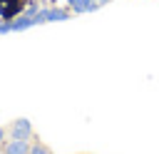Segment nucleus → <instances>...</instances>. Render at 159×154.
<instances>
[{"label": "nucleus", "instance_id": "8", "mask_svg": "<svg viewBox=\"0 0 159 154\" xmlns=\"http://www.w3.org/2000/svg\"><path fill=\"white\" fill-rule=\"evenodd\" d=\"M2 137H5V132H2V129H0V142H2Z\"/></svg>", "mask_w": 159, "mask_h": 154}, {"label": "nucleus", "instance_id": "7", "mask_svg": "<svg viewBox=\"0 0 159 154\" xmlns=\"http://www.w3.org/2000/svg\"><path fill=\"white\" fill-rule=\"evenodd\" d=\"M5 32H12V22H5V20H0V35H5Z\"/></svg>", "mask_w": 159, "mask_h": 154}, {"label": "nucleus", "instance_id": "5", "mask_svg": "<svg viewBox=\"0 0 159 154\" xmlns=\"http://www.w3.org/2000/svg\"><path fill=\"white\" fill-rule=\"evenodd\" d=\"M67 2H70V7L75 12H89V2L87 0H67Z\"/></svg>", "mask_w": 159, "mask_h": 154}, {"label": "nucleus", "instance_id": "6", "mask_svg": "<svg viewBox=\"0 0 159 154\" xmlns=\"http://www.w3.org/2000/svg\"><path fill=\"white\" fill-rule=\"evenodd\" d=\"M30 154H50V149L45 144H35V147H30Z\"/></svg>", "mask_w": 159, "mask_h": 154}, {"label": "nucleus", "instance_id": "3", "mask_svg": "<svg viewBox=\"0 0 159 154\" xmlns=\"http://www.w3.org/2000/svg\"><path fill=\"white\" fill-rule=\"evenodd\" d=\"M32 25H40L37 12H25V15H20V17H15V20H12V32L27 30V27H32Z\"/></svg>", "mask_w": 159, "mask_h": 154}, {"label": "nucleus", "instance_id": "2", "mask_svg": "<svg viewBox=\"0 0 159 154\" xmlns=\"http://www.w3.org/2000/svg\"><path fill=\"white\" fill-rule=\"evenodd\" d=\"M67 17H70V12H65V10H60V7H50V10H40V12H37L40 25H42V22H57V20H67Z\"/></svg>", "mask_w": 159, "mask_h": 154}, {"label": "nucleus", "instance_id": "4", "mask_svg": "<svg viewBox=\"0 0 159 154\" xmlns=\"http://www.w3.org/2000/svg\"><path fill=\"white\" fill-rule=\"evenodd\" d=\"M2 154H30V144H27V139H12L5 144Z\"/></svg>", "mask_w": 159, "mask_h": 154}, {"label": "nucleus", "instance_id": "1", "mask_svg": "<svg viewBox=\"0 0 159 154\" xmlns=\"http://www.w3.org/2000/svg\"><path fill=\"white\" fill-rule=\"evenodd\" d=\"M10 134H12V139H30V134H32V124H30V119L22 117V119L12 122Z\"/></svg>", "mask_w": 159, "mask_h": 154}]
</instances>
